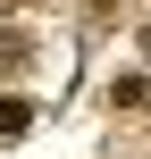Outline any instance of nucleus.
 <instances>
[{
    "label": "nucleus",
    "mask_w": 151,
    "mask_h": 159,
    "mask_svg": "<svg viewBox=\"0 0 151 159\" xmlns=\"http://www.w3.org/2000/svg\"><path fill=\"white\" fill-rule=\"evenodd\" d=\"M25 117H34L25 101H0V134H25Z\"/></svg>",
    "instance_id": "obj_1"
}]
</instances>
